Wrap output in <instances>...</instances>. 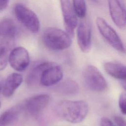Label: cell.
I'll use <instances>...</instances> for the list:
<instances>
[{
    "instance_id": "cell-14",
    "label": "cell",
    "mask_w": 126,
    "mask_h": 126,
    "mask_svg": "<svg viewBox=\"0 0 126 126\" xmlns=\"http://www.w3.org/2000/svg\"><path fill=\"white\" fill-rule=\"evenodd\" d=\"M18 31L17 26L13 20L5 18L0 20V38H13Z\"/></svg>"
},
{
    "instance_id": "cell-20",
    "label": "cell",
    "mask_w": 126,
    "mask_h": 126,
    "mask_svg": "<svg viewBox=\"0 0 126 126\" xmlns=\"http://www.w3.org/2000/svg\"><path fill=\"white\" fill-rule=\"evenodd\" d=\"M126 93L123 92L121 94L119 98V105L120 109L124 115L126 113Z\"/></svg>"
},
{
    "instance_id": "cell-16",
    "label": "cell",
    "mask_w": 126,
    "mask_h": 126,
    "mask_svg": "<svg viewBox=\"0 0 126 126\" xmlns=\"http://www.w3.org/2000/svg\"><path fill=\"white\" fill-rule=\"evenodd\" d=\"M51 63L49 62H42L32 67L26 77L27 85L32 86L38 83H39V80L42 71L50 65Z\"/></svg>"
},
{
    "instance_id": "cell-5",
    "label": "cell",
    "mask_w": 126,
    "mask_h": 126,
    "mask_svg": "<svg viewBox=\"0 0 126 126\" xmlns=\"http://www.w3.org/2000/svg\"><path fill=\"white\" fill-rule=\"evenodd\" d=\"M96 23L99 32L106 41L117 51L124 53L125 46L116 32L101 17L97 18Z\"/></svg>"
},
{
    "instance_id": "cell-8",
    "label": "cell",
    "mask_w": 126,
    "mask_h": 126,
    "mask_svg": "<svg viewBox=\"0 0 126 126\" xmlns=\"http://www.w3.org/2000/svg\"><path fill=\"white\" fill-rule=\"evenodd\" d=\"M63 76L62 68L56 63L51 62L50 65L42 71L39 83L43 86H53L60 82Z\"/></svg>"
},
{
    "instance_id": "cell-2",
    "label": "cell",
    "mask_w": 126,
    "mask_h": 126,
    "mask_svg": "<svg viewBox=\"0 0 126 126\" xmlns=\"http://www.w3.org/2000/svg\"><path fill=\"white\" fill-rule=\"evenodd\" d=\"M42 39L44 45L53 50H62L71 44V37L61 29L49 27L44 31Z\"/></svg>"
},
{
    "instance_id": "cell-12",
    "label": "cell",
    "mask_w": 126,
    "mask_h": 126,
    "mask_svg": "<svg viewBox=\"0 0 126 126\" xmlns=\"http://www.w3.org/2000/svg\"><path fill=\"white\" fill-rule=\"evenodd\" d=\"M22 81L23 77L20 74L12 73L9 74L2 85L1 91L3 95L6 97L12 95Z\"/></svg>"
},
{
    "instance_id": "cell-18",
    "label": "cell",
    "mask_w": 126,
    "mask_h": 126,
    "mask_svg": "<svg viewBox=\"0 0 126 126\" xmlns=\"http://www.w3.org/2000/svg\"><path fill=\"white\" fill-rule=\"evenodd\" d=\"M9 47L8 44L4 42L0 44V71L3 70L8 62Z\"/></svg>"
},
{
    "instance_id": "cell-9",
    "label": "cell",
    "mask_w": 126,
    "mask_h": 126,
    "mask_svg": "<svg viewBox=\"0 0 126 126\" xmlns=\"http://www.w3.org/2000/svg\"><path fill=\"white\" fill-rule=\"evenodd\" d=\"M88 21L83 20L79 24L77 30V43L82 52L87 53L91 48L92 30Z\"/></svg>"
},
{
    "instance_id": "cell-17",
    "label": "cell",
    "mask_w": 126,
    "mask_h": 126,
    "mask_svg": "<svg viewBox=\"0 0 126 126\" xmlns=\"http://www.w3.org/2000/svg\"><path fill=\"white\" fill-rule=\"evenodd\" d=\"M23 109V105H18L7 109L0 115V126H8L19 117Z\"/></svg>"
},
{
    "instance_id": "cell-1",
    "label": "cell",
    "mask_w": 126,
    "mask_h": 126,
    "mask_svg": "<svg viewBox=\"0 0 126 126\" xmlns=\"http://www.w3.org/2000/svg\"><path fill=\"white\" fill-rule=\"evenodd\" d=\"M55 111L62 119L76 124L81 122L86 117L89 107L84 100H63L56 104Z\"/></svg>"
},
{
    "instance_id": "cell-13",
    "label": "cell",
    "mask_w": 126,
    "mask_h": 126,
    "mask_svg": "<svg viewBox=\"0 0 126 126\" xmlns=\"http://www.w3.org/2000/svg\"><path fill=\"white\" fill-rule=\"evenodd\" d=\"M106 72L111 76L121 80H125L126 78V66L119 62H108L104 63Z\"/></svg>"
},
{
    "instance_id": "cell-6",
    "label": "cell",
    "mask_w": 126,
    "mask_h": 126,
    "mask_svg": "<svg viewBox=\"0 0 126 126\" xmlns=\"http://www.w3.org/2000/svg\"><path fill=\"white\" fill-rule=\"evenodd\" d=\"M8 62L14 70L23 71L30 64V58L29 53L24 47L15 48L9 53Z\"/></svg>"
},
{
    "instance_id": "cell-7",
    "label": "cell",
    "mask_w": 126,
    "mask_h": 126,
    "mask_svg": "<svg viewBox=\"0 0 126 126\" xmlns=\"http://www.w3.org/2000/svg\"><path fill=\"white\" fill-rule=\"evenodd\" d=\"M60 3L66 32L72 37L78 24L77 17L74 12L72 1L62 0L60 1Z\"/></svg>"
},
{
    "instance_id": "cell-22",
    "label": "cell",
    "mask_w": 126,
    "mask_h": 126,
    "mask_svg": "<svg viewBox=\"0 0 126 126\" xmlns=\"http://www.w3.org/2000/svg\"><path fill=\"white\" fill-rule=\"evenodd\" d=\"M100 126H116V125H115L108 118L103 117L100 120Z\"/></svg>"
},
{
    "instance_id": "cell-11",
    "label": "cell",
    "mask_w": 126,
    "mask_h": 126,
    "mask_svg": "<svg viewBox=\"0 0 126 126\" xmlns=\"http://www.w3.org/2000/svg\"><path fill=\"white\" fill-rule=\"evenodd\" d=\"M50 101V96L47 94L33 96L25 102L23 108L32 115L37 114L44 110Z\"/></svg>"
},
{
    "instance_id": "cell-21",
    "label": "cell",
    "mask_w": 126,
    "mask_h": 126,
    "mask_svg": "<svg viewBox=\"0 0 126 126\" xmlns=\"http://www.w3.org/2000/svg\"><path fill=\"white\" fill-rule=\"evenodd\" d=\"M114 120L116 126H126V120L123 117L120 116H116Z\"/></svg>"
},
{
    "instance_id": "cell-15",
    "label": "cell",
    "mask_w": 126,
    "mask_h": 126,
    "mask_svg": "<svg viewBox=\"0 0 126 126\" xmlns=\"http://www.w3.org/2000/svg\"><path fill=\"white\" fill-rule=\"evenodd\" d=\"M79 85L77 83L71 79H66L59 83L55 88L54 91L63 95H72L79 92Z\"/></svg>"
},
{
    "instance_id": "cell-25",
    "label": "cell",
    "mask_w": 126,
    "mask_h": 126,
    "mask_svg": "<svg viewBox=\"0 0 126 126\" xmlns=\"http://www.w3.org/2000/svg\"><path fill=\"white\" fill-rule=\"evenodd\" d=\"M0 106H1V103H0Z\"/></svg>"
},
{
    "instance_id": "cell-19",
    "label": "cell",
    "mask_w": 126,
    "mask_h": 126,
    "mask_svg": "<svg viewBox=\"0 0 126 126\" xmlns=\"http://www.w3.org/2000/svg\"><path fill=\"white\" fill-rule=\"evenodd\" d=\"M74 12L77 16L80 18L85 17L87 12V6L85 1L83 0H73L72 1Z\"/></svg>"
},
{
    "instance_id": "cell-3",
    "label": "cell",
    "mask_w": 126,
    "mask_h": 126,
    "mask_svg": "<svg viewBox=\"0 0 126 126\" xmlns=\"http://www.w3.org/2000/svg\"><path fill=\"white\" fill-rule=\"evenodd\" d=\"M17 19L29 31L37 33L40 29V22L36 14L21 3H17L14 7Z\"/></svg>"
},
{
    "instance_id": "cell-23",
    "label": "cell",
    "mask_w": 126,
    "mask_h": 126,
    "mask_svg": "<svg viewBox=\"0 0 126 126\" xmlns=\"http://www.w3.org/2000/svg\"><path fill=\"white\" fill-rule=\"evenodd\" d=\"M9 0H0V12L3 11L8 6Z\"/></svg>"
},
{
    "instance_id": "cell-24",
    "label": "cell",
    "mask_w": 126,
    "mask_h": 126,
    "mask_svg": "<svg viewBox=\"0 0 126 126\" xmlns=\"http://www.w3.org/2000/svg\"><path fill=\"white\" fill-rule=\"evenodd\" d=\"M3 85V80L2 77L0 75V93L2 90V87Z\"/></svg>"
},
{
    "instance_id": "cell-4",
    "label": "cell",
    "mask_w": 126,
    "mask_h": 126,
    "mask_svg": "<svg viewBox=\"0 0 126 126\" xmlns=\"http://www.w3.org/2000/svg\"><path fill=\"white\" fill-rule=\"evenodd\" d=\"M83 76L86 85L91 90L101 92L106 89L107 82L95 66L92 65H87L84 70Z\"/></svg>"
},
{
    "instance_id": "cell-10",
    "label": "cell",
    "mask_w": 126,
    "mask_h": 126,
    "mask_svg": "<svg viewBox=\"0 0 126 126\" xmlns=\"http://www.w3.org/2000/svg\"><path fill=\"white\" fill-rule=\"evenodd\" d=\"M108 6L113 22L119 28L125 29L126 25V14L124 1L119 0H109Z\"/></svg>"
}]
</instances>
